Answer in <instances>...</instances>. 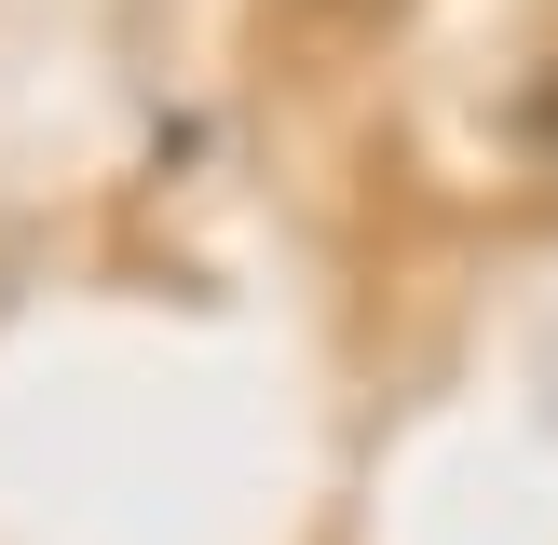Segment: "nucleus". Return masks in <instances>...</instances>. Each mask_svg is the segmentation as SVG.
<instances>
[{
  "instance_id": "obj_2",
  "label": "nucleus",
  "mask_w": 558,
  "mask_h": 545,
  "mask_svg": "<svg viewBox=\"0 0 558 545\" xmlns=\"http://www.w3.org/2000/svg\"><path fill=\"white\" fill-rule=\"evenodd\" d=\"M532 136H558V82H545V96H532Z\"/></svg>"
},
{
  "instance_id": "obj_1",
  "label": "nucleus",
  "mask_w": 558,
  "mask_h": 545,
  "mask_svg": "<svg viewBox=\"0 0 558 545\" xmlns=\"http://www.w3.org/2000/svg\"><path fill=\"white\" fill-rule=\"evenodd\" d=\"M300 14H341V27H368V14H396V0H300Z\"/></svg>"
}]
</instances>
